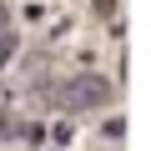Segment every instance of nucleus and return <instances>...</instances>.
I'll return each mask as SVG.
<instances>
[{
	"mask_svg": "<svg viewBox=\"0 0 151 151\" xmlns=\"http://www.w3.org/2000/svg\"><path fill=\"white\" fill-rule=\"evenodd\" d=\"M15 60V35H0V70Z\"/></svg>",
	"mask_w": 151,
	"mask_h": 151,
	"instance_id": "obj_2",
	"label": "nucleus"
},
{
	"mask_svg": "<svg viewBox=\"0 0 151 151\" xmlns=\"http://www.w3.org/2000/svg\"><path fill=\"white\" fill-rule=\"evenodd\" d=\"M106 96H111L106 76H70L55 101H60V111H91V106H106Z\"/></svg>",
	"mask_w": 151,
	"mask_h": 151,
	"instance_id": "obj_1",
	"label": "nucleus"
},
{
	"mask_svg": "<svg viewBox=\"0 0 151 151\" xmlns=\"http://www.w3.org/2000/svg\"><path fill=\"white\" fill-rule=\"evenodd\" d=\"M0 35H5V5H0Z\"/></svg>",
	"mask_w": 151,
	"mask_h": 151,
	"instance_id": "obj_3",
	"label": "nucleus"
}]
</instances>
